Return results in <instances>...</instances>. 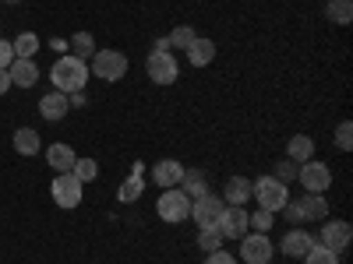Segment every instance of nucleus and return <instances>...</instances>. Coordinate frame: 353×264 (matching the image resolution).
<instances>
[{"label": "nucleus", "mask_w": 353, "mask_h": 264, "mask_svg": "<svg viewBox=\"0 0 353 264\" xmlns=\"http://www.w3.org/2000/svg\"><path fill=\"white\" fill-rule=\"evenodd\" d=\"M11 50H14V60H32V56L39 53V36L21 32L18 39H11Z\"/></svg>", "instance_id": "4be33fe9"}, {"label": "nucleus", "mask_w": 353, "mask_h": 264, "mask_svg": "<svg viewBox=\"0 0 353 264\" xmlns=\"http://www.w3.org/2000/svg\"><path fill=\"white\" fill-rule=\"evenodd\" d=\"M71 56H78V60H88V56H96V39L88 36V32H78V36H71Z\"/></svg>", "instance_id": "b1692460"}, {"label": "nucleus", "mask_w": 353, "mask_h": 264, "mask_svg": "<svg viewBox=\"0 0 353 264\" xmlns=\"http://www.w3.org/2000/svg\"><path fill=\"white\" fill-rule=\"evenodd\" d=\"M8 74H11V85H18V88H32V85L39 81L36 60H11Z\"/></svg>", "instance_id": "f3484780"}, {"label": "nucleus", "mask_w": 353, "mask_h": 264, "mask_svg": "<svg viewBox=\"0 0 353 264\" xmlns=\"http://www.w3.org/2000/svg\"><path fill=\"white\" fill-rule=\"evenodd\" d=\"M71 173L78 176L81 184H92L96 176H99V162H96V159H74V169H71Z\"/></svg>", "instance_id": "cd10ccee"}, {"label": "nucleus", "mask_w": 353, "mask_h": 264, "mask_svg": "<svg viewBox=\"0 0 353 264\" xmlns=\"http://www.w3.org/2000/svg\"><path fill=\"white\" fill-rule=\"evenodd\" d=\"M181 176H184V166L176 162V159H163V162H152V180L166 190V187H176L181 184Z\"/></svg>", "instance_id": "2eb2a0df"}, {"label": "nucleus", "mask_w": 353, "mask_h": 264, "mask_svg": "<svg viewBox=\"0 0 353 264\" xmlns=\"http://www.w3.org/2000/svg\"><path fill=\"white\" fill-rule=\"evenodd\" d=\"M138 197H141V176L134 173V176H128V180L121 184V190H117V201L131 204V201H138Z\"/></svg>", "instance_id": "c85d7f7f"}, {"label": "nucleus", "mask_w": 353, "mask_h": 264, "mask_svg": "<svg viewBox=\"0 0 353 264\" xmlns=\"http://www.w3.org/2000/svg\"><path fill=\"white\" fill-rule=\"evenodd\" d=\"M272 240H269V232H244L241 236V261L248 264H272Z\"/></svg>", "instance_id": "423d86ee"}, {"label": "nucleus", "mask_w": 353, "mask_h": 264, "mask_svg": "<svg viewBox=\"0 0 353 264\" xmlns=\"http://www.w3.org/2000/svg\"><path fill=\"white\" fill-rule=\"evenodd\" d=\"M223 208H226V201L209 190V194H201L198 201H191V219L198 222V229H209V226H216V219H219Z\"/></svg>", "instance_id": "9b49d317"}, {"label": "nucleus", "mask_w": 353, "mask_h": 264, "mask_svg": "<svg viewBox=\"0 0 353 264\" xmlns=\"http://www.w3.org/2000/svg\"><path fill=\"white\" fill-rule=\"evenodd\" d=\"M219 197H223L226 204H241V208H244L248 197H251V180H248V176H230Z\"/></svg>", "instance_id": "dca6fc26"}, {"label": "nucleus", "mask_w": 353, "mask_h": 264, "mask_svg": "<svg viewBox=\"0 0 353 264\" xmlns=\"http://www.w3.org/2000/svg\"><path fill=\"white\" fill-rule=\"evenodd\" d=\"M156 212H159L163 222L176 226V222L191 219V197H188L181 187H166V190L159 194V201H156Z\"/></svg>", "instance_id": "7ed1b4c3"}, {"label": "nucleus", "mask_w": 353, "mask_h": 264, "mask_svg": "<svg viewBox=\"0 0 353 264\" xmlns=\"http://www.w3.org/2000/svg\"><path fill=\"white\" fill-rule=\"evenodd\" d=\"M8 88H14V85H11V74H8L4 67H0V96H4V92H8Z\"/></svg>", "instance_id": "e433bc0d"}, {"label": "nucleus", "mask_w": 353, "mask_h": 264, "mask_svg": "<svg viewBox=\"0 0 353 264\" xmlns=\"http://www.w3.org/2000/svg\"><path fill=\"white\" fill-rule=\"evenodd\" d=\"M272 222H276V212L258 208L254 215H248V232H269V229H272Z\"/></svg>", "instance_id": "c756f323"}, {"label": "nucleus", "mask_w": 353, "mask_h": 264, "mask_svg": "<svg viewBox=\"0 0 353 264\" xmlns=\"http://www.w3.org/2000/svg\"><path fill=\"white\" fill-rule=\"evenodd\" d=\"M216 229L223 232V240H241L248 232V208H241V204H226V208L219 212V219H216Z\"/></svg>", "instance_id": "1a4fd4ad"}, {"label": "nucleus", "mask_w": 353, "mask_h": 264, "mask_svg": "<svg viewBox=\"0 0 353 264\" xmlns=\"http://www.w3.org/2000/svg\"><path fill=\"white\" fill-rule=\"evenodd\" d=\"M272 176H276V180H283V184H290V180H297V162H290V159H286V162H279Z\"/></svg>", "instance_id": "72a5a7b5"}, {"label": "nucleus", "mask_w": 353, "mask_h": 264, "mask_svg": "<svg viewBox=\"0 0 353 264\" xmlns=\"http://www.w3.org/2000/svg\"><path fill=\"white\" fill-rule=\"evenodd\" d=\"M4 4H21V0H4Z\"/></svg>", "instance_id": "58836bf2"}, {"label": "nucleus", "mask_w": 353, "mask_h": 264, "mask_svg": "<svg viewBox=\"0 0 353 264\" xmlns=\"http://www.w3.org/2000/svg\"><path fill=\"white\" fill-rule=\"evenodd\" d=\"M184 53H188V64H191V67H209V64L216 60V53H219V50H216V43H212V39L194 36V39H191V46H188Z\"/></svg>", "instance_id": "ddd939ff"}, {"label": "nucleus", "mask_w": 353, "mask_h": 264, "mask_svg": "<svg viewBox=\"0 0 353 264\" xmlns=\"http://www.w3.org/2000/svg\"><path fill=\"white\" fill-rule=\"evenodd\" d=\"M88 78H92V74H88V64L78 60V56H71V53H64L61 60L50 67L53 92H64V96H71V92H85Z\"/></svg>", "instance_id": "f257e3e1"}, {"label": "nucleus", "mask_w": 353, "mask_h": 264, "mask_svg": "<svg viewBox=\"0 0 353 264\" xmlns=\"http://www.w3.org/2000/svg\"><path fill=\"white\" fill-rule=\"evenodd\" d=\"M74 148L71 144H50L46 148V162H50V169H57V173H71L74 169Z\"/></svg>", "instance_id": "a211bd4d"}, {"label": "nucleus", "mask_w": 353, "mask_h": 264, "mask_svg": "<svg viewBox=\"0 0 353 264\" xmlns=\"http://www.w3.org/2000/svg\"><path fill=\"white\" fill-rule=\"evenodd\" d=\"M297 180L304 184V190H307V194H325V190L332 187V169H329L325 162L307 159V162H301V166H297Z\"/></svg>", "instance_id": "0eeeda50"}, {"label": "nucleus", "mask_w": 353, "mask_h": 264, "mask_svg": "<svg viewBox=\"0 0 353 264\" xmlns=\"http://www.w3.org/2000/svg\"><path fill=\"white\" fill-rule=\"evenodd\" d=\"M304 208H307V222H321V219H329L325 194H304Z\"/></svg>", "instance_id": "5701e85b"}, {"label": "nucleus", "mask_w": 353, "mask_h": 264, "mask_svg": "<svg viewBox=\"0 0 353 264\" xmlns=\"http://www.w3.org/2000/svg\"><path fill=\"white\" fill-rule=\"evenodd\" d=\"M318 240L311 236V232H304L301 226H293L290 232H286V236H283V243H279V250L286 254V257H304L311 247H314Z\"/></svg>", "instance_id": "f8f14e48"}, {"label": "nucleus", "mask_w": 353, "mask_h": 264, "mask_svg": "<svg viewBox=\"0 0 353 264\" xmlns=\"http://www.w3.org/2000/svg\"><path fill=\"white\" fill-rule=\"evenodd\" d=\"M11 60H14V50H11V39H0V67H11Z\"/></svg>", "instance_id": "c9c22d12"}, {"label": "nucleus", "mask_w": 353, "mask_h": 264, "mask_svg": "<svg viewBox=\"0 0 353 264\" xmlns=\"http://www.w3.org/2000/svg\"><path fill=\"white\" fill-rule=\"evenodd\" d=\"M251 197L265 212H283V204L290 201V190H286L283 180H276V176H261V180L251 184Z\"/></svg>", "instance_id": "f03ea898"}, {"label": "nucleus", "mask_w": 353, "mask_h": 264, "mask_svg": "<svg viewBox=\"0 0 353 264\" xmlns=\"http://www.w3.org/2000/svg\"><path fill=\"white\" fill-rule=\"evenodd\" d=\"M145 71L156 85H173L181 78V64H176L173 53H149V60H145Z\"/></svg>", "instance_id": "9d476101"}, {"label": "nucleus", "mask_w": 353, "mask_h": 264, "mask_svg": "<svg viewBox=\"0 0 353 264\" xmlns=\"http://www.w3.org/2000/svg\"><path fill=\"white\" fill-rule=\"evenodd\" d=\"M176 187H181L191 201H198L201 194H209V180H205L201 169H184V176H181V184H176Z\"/></svg>", "instance_id": "6ab92c4d"}, {"label": "nucleus", "mask_w": 353, "mask_h": 264, "mask_svg": "<svg viewBox=\"0 0 353 264\" xmlns=\"http://www.w3.org/2000/svg\"><path fill=\"white\" fill-rule=\"evenodd\" d=\"M353 240V226L343 219H321V232H318V243L329 247L332 254H343Z\"/></svg>", "instance_id": "6e6552de"}, {"label": "nucleus", "mask_w": 353, "mask_h": 264, "mask_svg": "<svg viewBox=\"0 0 353 264\" xmlns=\"http://www.w3.org/2000/svg\"><path fill=\"white\" fill-rule=\"evenodd\" d=\"M283 215H286V222H290V226H304V222H307V208H304V197H297V201L290 197V201L283 204Z\"/></svg>", "instance_id": "393cba45"}, {"label": "nucleus", "mask_w": 353, "mask_h": 264, "mask_svg": "<svg viewBox=\"0 0 353 264\" xmlns=\"http://www.w3.org/2000/svg\"><path fill=\"white\" fill-rule=\"evenodd\" d=\"M198 247H201L205 254H212V250H219V247H223V232H219L216 226H209V229H201V232H198Z\"/></svg>", "instance_id": "7c9ffc66"}, {"label": "nucleus", "mask_w": 353, "mask_h": 264, "mask_svg": "<svg viewBox=\"0 0 353 264\" xmlns=\"http://www.w3.org/2000/svg\"><path fill=\"white\" fill-rule=\"evenodd\" d=\"M286 159L290 162H307V159H314V141L307 138V134H293L290 138V144H286Z\"/></svg>", "instance_id": "412c9836"}, {"label": "nucleus", "mask_w": 353, "mask_h": 264, "mask_svg": "<svg viewBox=\"0 0 353 264\" xmlns=\"http://www.w3.org/2000/svg\"><path fill=\"white\" fill-rule=\"evenodd\" d=\"M191 39H194V32H191V28H188V25H176V28H173V32L166 36V43H170V50H188V46H191Z\"/></svg>", "instance_id": "2f4dec72"}, {"label": "nucleus", "mask_w": 353, "mask_h": 264, "mask_svg": "<svg viewBox=\"0 0 353 264\" xmlns=\"http://www.w3.org/2000/svg\"><path fill=\"white\" fill-rule=\"evenodd\" d=\"M88 74H96V78H103V81H110V85L121 81V78L128 74V56H124L121 50H96Z\"/></svg>", "instance_id": "20e7f679"}, {"label": "nucleus", "mask_w": 353, "mask_h": 264, "mask_svg": "<svg viewBox=\"0 0 353 264\" xmlns=\"http://www.w3.org/2000/svg\"><path fill=\"white\" fill-rule=\"evenodd\" d=\"M325 14H329V21H336V25H350V21H353V4H350V0H332Z\"/></svg>", "instance_id": "a878e982"}, {"label": "nucleus", "mask_w": 353, "mask_h": 264, "mask_svg": "<svg viewBox=\"0 0 353 264\" xmlns=\"http://www.w3.org/2000/svg\"><path fill=\"white\" fill-rule=\"evenodd\" d=\"M205 264H237V257L226 254V250L219 247V250H212V254H205Z\"/></svg>", "instance_id": "f704fd0d"}, {"label": "nucleus", "mask_w": 353, "mask_h": 264, "mask_svg": "<svg viewBox=\"0 0 353 264\" xmlns=\"http://www.w3.org/2000/svg\"><path fill=\"white\" fill-rule=\"evenodd\" d=\"M304 264H339V254H332L329 247H321V243H314L304 257H301Z\"/></svg>", "instance_id": "bb28decb"}, {"label": "nucleus", "mask_w": 353, "mask_h": 264, "mask_svg": "<svg viewBox=\"0 0 353 264\" xmlns=\"http://www.w3.org/2000/svg\"><path fill=\"white\" fill-rule=\"evenodd\" d=\"M152 53H170V43H166V39H156V43H152Z\"/></svg>", "instance_id": "4c0bfd02"}, {"label": "nucleus", "mask_w": 353, "mask_h": 264, "mask_svg": "<svg viewBox=\"0 0 353 264\" xmlns=\"http://www.w3.org/2000/svg\"><path fill=\"white\" fill-rule=\"evenodd\" d=\"M11 144H14L18 155H39V148H43V141H39V134L32 127H18L14 138H11Z\"/></svg>", "instance_id": "aec40b11"}, {"label": "nucleus", "mask_w": 353, "mask_h": 264, "mask_svg": "<svg viewBox=\"0 0 353 264\" xmlns=\"http://www.w3.org/2000/svg\"><path fill=\"white\" fill-rule=\"evenodd\" d=\"M68 109H71V102H68L64 92H46V96L39 99V116H43V120H50V124L64 120Z\"/></svg>", "instance_id": "4468645a"}, {"label": "nucleus", "mask_w": 353, "mask_h": 264, "mask_svg": "<svg viewBox=\"0 0 353 264\" xmlns=\"http://www.w3.org/2000/svg\"><path fill=\"white\" fill-rule=\"evenodd\" d=\"M81 187H85V184L78 180L74 173H57V180L50 184V194H53V201H57V208H78L81 197H85Z\"/></svg>", "instance_id": "39448f33"}, {"label": "nucleus", "mask_w": 353, "mask_h": 264, "mask_svg": "<svg viewBox=\"0 0 353 264\" xmlns=\"http://www.w3.org/2000/svg\"><path fill=\"white\" fill-rule=\"evenodd\" d=\"M336 144H339L343 152L353 148V124H350V120H343V124L336 127Z\"/></svg>", "instance_id": "473e14b6"}]
</instances>
